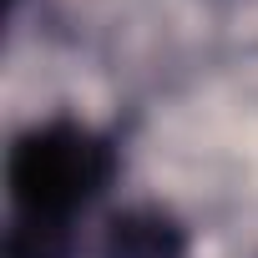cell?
Returning a JSON list of instances; mask_svg holds the SVG:
<instances>
[{"instance_id": "7a4b0ae2", "label": "cell", "mask_w": 258, "mask_h": 258, "mask_svg": "<svg viewBox=\"0 0 258 258\" xmlns=\"http://www.w3.org/2000/svg\"><path fill=\"white\" fill-rule=\"evenodd\" d=\"M101 258H187V228L152 203L121 208L101 228Z\"/></svg>"}, {"instance_id": "3957f363", "label": "cell", "mask_w": 258, "mask_h": 258, "mask_svg": "<svg viewBox=\"0 0 258 258\" xmlns=\"http://www.w3.org/2000/svg\"><path fill=\"white\" fill-rule=\"evenodd\" d=\"M6 258H76V223L36 218V213H11Z\"/></svg>"}, {"instance_id": "6da1fadb", "label": "cell", "mask_w": 258, "mask_h": 258, "mask_svg": "<svg viewBox=\"0 0 258 258\" xmlns=\"http://www.w3.org/2000/svg\"><path fill=\"white\" fill-rule=\"evenodd\" d=\"M116 177V147L86 121H46L16 137L6 162L11 213H36L56 223H76Z\"/></svg>"}]
</instances>
